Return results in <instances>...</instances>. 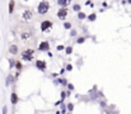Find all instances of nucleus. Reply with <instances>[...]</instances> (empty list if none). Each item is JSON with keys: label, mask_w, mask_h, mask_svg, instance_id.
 <instances>
[{"label": "nucleus", "mask_w": 131, "mask_h": 114, "mask_svg": "<svg viewBox=\"0 0 131 114\" xmlns=\"http://www.w3.org/2000/svg\"><path fill=\"white\" fill-rule=\"evenodd\" d=\"M48 8H50L48 1H41V3H40V5H38V13H40V14L47 13Z\"/></svg>", "instance_id": "obj_1"}, {"label": "nucleus", "mask_w": 131, "mask_h": 114, "mask_svg": "<svg viewBox=\"0 0 131 114\" xmlns=\"http://www.w3.org/2000/svg\"><path fill=\"white\" fill-rule=\"evenodd\" d=\"M22 56H23V58H24V60H26V61H31V60H32V56H33V51L32 50H27V51H24L23 52V55H22Z\"/></svg>", "instance_id": "obj_2"}, {"label": "nucleus", "mask_w": 131, "mask_h": 114, "mask_svg": "<svg viewBox=\"0 0 131 114\" xmlns=\"http://www.w3.org/2000/svg\"><path fill=\"white\" fill-rule=\"evenodd\" d=\"M66 14H67V10H66V9H60V10H59V13H57V17L59 18H60V19H65V18H66Z\"/></svg>", "instance_id": "obj_3"}, {"label": "nucleus", "mask_w": 131, "mask_h": 114, "mask_svg": "<svg viewBox=\"0 0 131 114\" xmlns=\"http://www.w3.org/2000/svg\"><path fill=\"white\" fill-rule=\"evenodd\" d=\"M32 17H33V14H32V11H31V10H26L23 13L24 20H31V19H32Z\"/></svg>", "instance_id": "obj_4"}, {"label": "nucleus", "mask_w": 131, "mask_h": 114, "mask_svg": "<svg viewBox=\"0 0 131 114\" xmlns=\"http://www.w3.org/2000/svg\"><path fill=\"white\" fill-rule=\"evenodd\" d=\"M50 27H52V23H51V22H48V20H46V22H42V24H41V29H42V30H46V29H48Z\"/></svg>", "instance_id": "obj_5"}, {"label": "nucleus", "mask_w": 131, "mask_h": 114, "mask_svg": "<svg viewBox=\"0 0 131 114\" xmlns=\"http://www.w3.org/2000/svg\"><path fill=\"white\" fill-rule=\"evenodd\" d=\"M40 51H48V48H50V44H48V42H42L41 44H40Z\"/></svg>", "instance_id": "obj_6"}, {"label": "nucleus", "mask_w": 131, "mask_h": 114, "mask_svg": "<svg viewBox=\"0 0 131 114\" xmlns=\"http://www.w3.org/2000/svg\"><path fill=\"white\" fill-rule=\"evenodd\" d=\"M36 66L38 67L40 70H42V71H43V70H46V62H45V61H37Z\"/></svg>", "instance_id": "obj_7"}, {"label": "nucleus", "mask_w": 131, "mask_h": 114, "mask_svg": "<svg viewBox=\"0 0 131 114\" xmlns=\"http://www.w3.org/2000/svg\"><path fill=\"white\" fill-rule=\"evenodd\" d=\"M57 3L60 7H66V5L70 4V0H57Z\"/></svg>", "instance_id": "obj_8"}, {"label": "nucleus", "mask_w": 131, "mask_h": 114, "mask_svg": "<svg viewBox=\"0 0 131 114\" xmlns=\"http://www.w3.org/2000/svg\"><path fill=\"white\" fill-rule=\"evenodd\" d=\"M13 10H14V1L13 0H10V1H9V13H13Z\"/></svg>", "instance_id": "obj_9"}, {"label": "nucleus", "mask_w": 131, "mask_h": 114, "mask_svg": "<svg viewBox=\"0 0 131 114\" xmlns=\"http://www.w3.org/2000/svg\"><path fill=\"white\" fill-rule=\"evenodd\" d=\"M10 100H12V103H13V104H15V103H17V101H18V96H17V94H12V96H10Z\"/></svg>", "instance_id": "obj_10"}, {"label": "nucleus", "mask_w": 131, "mask_h": 114, "mask_svg": "<svg viewBox=\"0 0 131 114\" xmlns=\"http://www.w3.org/2000/svg\"><path fill=\"white\" fill-rule=\"evenodd\" d=\"M9 51H10V53H13L15 55L18 52V48H17V46H10V48H9Z\"/></svg>", "instance_id": "obj_11"}, {"label": "nucleus", "mask_w": 131, "mask_h": 114, "mask_svg": "<svg viewBox=\"0 0 131 114\" xmlns=\"http://www.w3.org/2000/svg\"><path fill=\"white\" fill-rule=\"evenodd\" d=\"M78 18H79V19H84V18H85V14H84V13H79V14H78Z\"/></svg>", "instance_id": "obj_12"}, {"label": "nucleus", "mask_w": 131, "mask_h": 114, "mask_svg": "<svg viewBox=\"0 0 131 114\" xmlns=\"http://www.w3.org/2000/svg\"><path fill=\"white\" fill-rule=\"evenodd\" d=\"M64 27H65L66 29H70V28H71V24H70V23H65V24H64Z\"/></svg>", "instance_id": "obj_13"}, {"label": "nucleus", "mask_w": 131, "mask_h": 114, "mask_svg": "<svg viewBox=\"0 0 131 114\" xmlns=\"http://www.w3.org/2000/svg\"><path fill=\"white\" fill-rule=\"evenodd\" d=\"M95 19V14H90L89 15V20H94Z\"/></svg>", "instance_id": "obj_14"}, {"label": "nucleus", "mask_w": 131, "mask_h": 114, "mask_svg": "<svg viewBox=\"0 0 131 114\" xmlns=\"http://www.w3.org/2000/svg\"><path fill=\"white\" fill-rule=\"evenodd\" d=\"M74 10H76V11H78V10H80V5H78V4H76V5H74Z\"/></svg>", "instance_id": "obj_15"}, {"label": "nucleus", "mask_w": 131, "mask_h": 114, "mask_svg": "<svg viewBox=\"0 0 131 114\" xmlns=\"http://www.w3.org/2000/svg\"><path fill=\"white\" fill-rule=\"evenodd\" d=\"M67 109H69V110H73L74 109V105H73V104H69V105H67Z\"/></svg>", "instance_id": "obj_16"}, {"label": "nucleus", "mask_w": 131, "mask_h": 114, "mask_svg": "<svg viewBox=\"0 0 131 114\" xmlns=\"http://www.w3.org/2000/svg\"><path fill=\"white\" fill-rule=\"evenodd\" d=\"M71 51H73V50H71V47H67V48H66V53H67V55L71 53Z\"/></svg>", "instance_id": "obj_17"}, {"label": "nucleus", "mask_w": 131, "mask_h": 114, "mask_svg": "<svg viewBox=\"0 0 131 114\" xmlns=\"http://www.w3.org/2000/svg\"><path fill=\"white\" fill-rule=\"evenodd\" d=\"M60 82H61V84H64V85H66V80H64V79H61Z\"/></svg>", "instance_id": "obj_18"}, {"label": "nucleus", "mask_w": 131, "mask_h": 114, "mask_svg": "<svg viewBox=\"0 0 131 114\" xmlns=\"http://www.w3.org/2000/svg\"><path fill=\"white\" fill-rule=\"evenodd\" d=\"M84 42V38H79L78 39V43H83Z\"/></svg>", "instance_id": "obj_19"}]
</instances>
